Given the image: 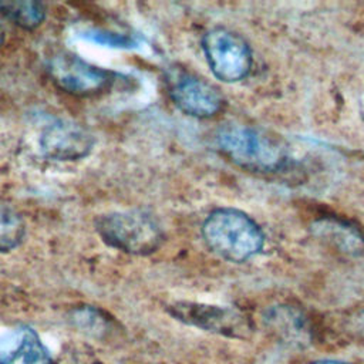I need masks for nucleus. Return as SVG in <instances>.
Listing matches in <instances>:
<instances>
[{"mask_svg": "<svg viewBox=\"0 0 364 364\" xmlns=\"http://www.w3.org/2000/svg\"><path fill=\"white\" fill-rule=\"evenodd\" d=\"M220 152L242 169L270 173L289 162L286 142L270 131L245 124H226L216 132Z\"/></svg>", "mask_w": 364, "mask_h": 364, "instance_id": "1", "label": "nucleus"}, {"mask_svg": "<svg viewBox=\"0 0 364 364\" xmlns=\"http://www.w3.org/2000/svg\"><path fill=\"white\" fill-rule=\"evenodd\" d=\"M206 246L225 260L243 263L263 250L264 233L245 212L233 208L212 210L202 225Z\"/></svg>", "mask_w": 364, "mask_h": 364, "instance_id": "2", "label": "nucleus"}, {"mask_svg": "<svg viewBox=\"0 0 364 364\" xmlns=\"http://www.w3.org/2000/svg\"><path fill=\"white\" fill-rule=\"evenodd\" d=\"M95 230L108 246L135 256L152 255L165 240L158 222L139 210L101 215L95 220Z\"/></svg>", "mask_w": 364, "mask_h": 364, "instance_id": "3", "label": "nucleus"}, {"mask_svg": "<svg viewBox=\"0 0 364 364\" xmlns=\"http://www.w3.org/2000/svg\"><path fill=\"white\" fill-rule=\"evenodd\" d=\"M202 50L213 75L223 82L245 80L253 65L252 50L237 33L215 27L202 37Z\"/></svg>", "mask_w": 364, "mask_h": 364, "instance_id": "4", "label": "nucleus"}, {"mask_svg": "<svg viewBox=\"0 0 364 364\" xmlns=\"http://www.w3.org/2000/svg\"><path fill=\"white\" fill-rule=\"evenodd\" d=\"M166 310L183 324L230 338H249L253 331L249 317L228 306L182 300L171 303Z\"/></svg>", "mask_w": 364, "mask_h": 364, "instance_id": "5", "label": "nucleus"}, {"mask_svg": "<svg viewBox=\"0 0 364 364\" xmlns=\"http://www.w3.org/2000/svg\"><path fill=\"white\" fill-rule=\"evenodd\" d=\"M53 82L63 91L90 97L107 90L115 78L112 71L104 70L71 53L54 55L47 65Z\"/></svg>", "mask_w": 364, "mask_h": 364, "instance_id": "6", "label": "nucleus"}, {"mask_svg": "<svg viewBox=\"0 0 364 364\" xmlns=\"http://www.w3.org/2000/svg\"><path fill=\"white\" fill-rule=\"evenodd\" d=\"M168 92L178 109L199 119L218 115L225 105L223 95L215 85L189 73L172 74L168 81Z\"/></svg>", "mask_w": 364, "mask_h": 364, "instance_id": "7", "label": "nucleus"}, {"mask_svg": "<svg viewBox=\"0 0 364 364\" xmlns=\"http://www.w3.org/2000/svg\"><path fill=\"white\" fill-rule=\"evenodd\" d=\"M94 142V136L85 128L61 119L47 125L40 135L43 155L55 161L81 159L92 151Z\"/></svg>", "mask_w": 364, "mask_h": 364, "instance_id": "8", "label": "nucleus"}, {"mask_svg": "<svg viewBox=\"0 0 364 364\" xmlns=\"http://www.w3.org/2000/svg\"><path fill=\"white\" fill-rule=\"evenodd\" d=\"M263 321L267 330L293 346H303L310 341L311 330L307 317L294 306L277 304L264 311Z\"/></svg>", "mask_w": 364, "mask_h": 364, "instance_id": "9", "label": "nucleus"}, {"mask_svg": "<svg viewBox=\"0 0 364 364\" xmlns=\"http://www.w3.org/2000/svg\"><path fill=\"white\" fill-rule=\"evenodd\" d=\"M0 364H54L50 350L31 327H20L0 351Z\"/></svg>", "mask_w": 364, "mask_h": 364, "instance_id": "10", "label": "nucleus"}, {"mask_svg": "<svg viewBox=\"0 0 364 364\" xmlns=\"http://www.w3.org/2000/svg\"><path fill=\"white\" fill-rule=\"evenodd\" d=\"M311 229L318 239L327 240L343 253L355 256L364 252V235L344 220L324 218L316 220Z\"/></svg>", "mask_w": 364, "mask_h": 364, "instance_id": "11", "label": "nucleus"}, {"mask_svg": "<svg viewBox=\"0 0 364 364\" xmlns=\"http://www.w3.org/2000/svg\"><path fill=\"white\" fill-rule=\"evenodd\" d=\"M0 11L16 26L24 30L38 27L46 17V9L36 0H7L0 1Z\"/></svg>", "mask_w": 364, "mask_h": 364, "instance_id": "12", "label": "nucleus"}, {"mask_svg": "<svg viewBox=\"0 0 364 364\" xmlns=\"http://www.w3.org/2000/svg\"><path fill=\"white\" fill-rule=\"evenodd\" d=\"M26 235L21 216L10 208L0 205V253L16 249Z\"/></svg>", "mask_w": 364, "mask_h": 364, "instance_id": "13", "label": "nucleus"}, {"mask_svg": "<svg viewBox=\"0 0 364 364\" xmlns=\"http://www.w3.org/2000/svg\"><path fill=\"white\" fill-rule=\"evenodd\" d=\"M70 320L78 330H82L84 333L94 337H102L111 328V320L108 316L91 306L74 309L71 311Z\"/></svg>", "mask_w": 364, "mask_h": 364, "instance_id": "14", "label": "nucleus"}, {"mask_svg": "<svg viewBox=\"0 0 364 364\" xmlns=\"http://www.w3.org/2000/svg\"><path fill=\"white\" fill-rule=\"evenodd\" d=\"M84 38L105 46V47H112V48H136L139 47V40L135 36L129 34H121V33H114V31H107V30H100V28H91L84 31L82 34Z\"/></svg>", "mask_w": 364, "mask_h": 364, "instance_id": "15", "label": "nucleus"}, {"mask_svg": "<svg viewBox=\"0 0 364 364\" xmlns=\"http://www.w3.org/2000/svg\"><path fill=\"white\" fill-rule=\"evenodd\" d=\"M354 327H355V331L364 337V311L358 313L354 317Z\"/></svg>", "mask_w": 364, "mask_h": 364, "instance_id": "16", "label": "nucleus"}, {"mask_svg": "<svg viewBox=\"0 0 364 364\" xmlns=\"http://www.w3.org/2000/svg\"><path fill=\"white\" fill-rule=\"evenodd\" d=\"M310 364H350V363H346V361H341V360H330V358H323V360H316V361H311Z\"/></svg>", "mask_w": 364, "mask_h": 364, "instance_id": "17", "label": "nucleus"}, {"mask_svg": "<svg viewBox=\"0 0 364 364\" xmlns=\"http://www.w3.org/2000/svg\"><path fill=\"white\" fill-rule=\"evenodd\" d=\"M3 41H4V31H3V28L0 27V46L3 44Z\"/></svg>", "mask_w": 364, "mask_h": 364, "instance_id": "18", "label": "nucleus"}]
</instances>
